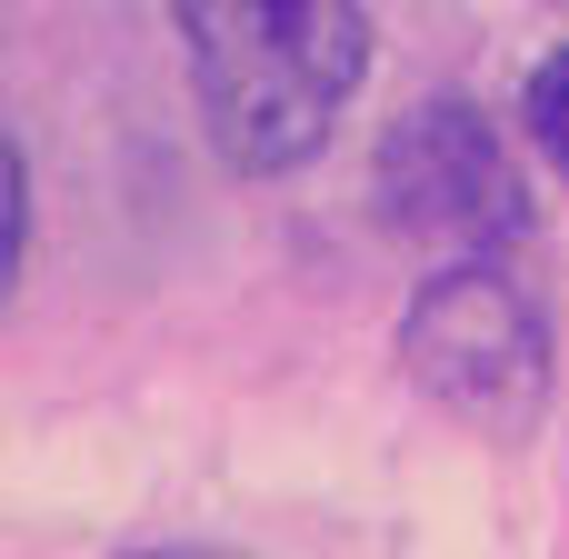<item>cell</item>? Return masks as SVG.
I'll return each mask as SVG.
<instances>
[{
  "label": "cell",
  "instance_id": "1",
  "mask_svg": "<svg viewBox=\"0 0 569 559\" xmlns=\"http://www.w3.org/2000/svg\"><path fill=\"white\" fill-rule=\"evenodd\" d=\"M210 150L250 180L320 160L340 110L370 80V10L360 0H170Z\"/></svg>",
  "mask_w": 569,
  "mask_h": 559
},
{
  "label": "cell",
  "instance_id": "2",
  "mask_svg": "<svg viewBox=\"0 0 569 559\" xmlns=\"http://www.w3.org/2000/svg\"><path fill=\"white\" fill-rule=\"evenodd\" d=\"M400 370L470 440L520 450L550 420V320L500 260H450L400 310Z\"/></svg>",
  "mask_w": 569,
  "mask_h": 559
},
{
  "label": "cell",
  "instance_id": "3",
  "mask_svg": "<svg viewBox=\"0 0 569 559\" xmlns=\"http://www.w3.org/2000/svg\"><path fill=\"white\" fill-rule=\"evenodd\" d=\"M370 190H380V220L400 240L450 250V260H500V250L530 240V180H520L510 140L490 130V110L460 100V90L410 100L380 130Z\"/></svg>",
  "mask_w": 569,
  "mask_h": 559
},
{
  "label": "cell",
  "instance_id": "4",
  "mask_svg": "<svg viewBox=\"0 0 569 559\" xmlns=\"http://www.w3.org/2000/svg\"><path fill=\"white\" fill-rule=\"evenodd\" d=\"M520 130L540 140V160L569 180V40L530 60V80H520Z\"/></svg>",
  "mask_w": 569,
  "mask_h": 559
},
{
  "label": "cell",
  "instance_id": "5",
  "mask_svg": "<svg viewBox=\"0 0 569 559\" xmlns=\"http://www.w3.org/2000/svg\"><path fill=\"white\" fill-rule=\"evenodd\" d=\"M20 250H30V160H20V140L0 130V310H10V290H20Z\"/></svg>",
  "mask_w": 569,
  "mask_h": 559
},
{
  "label": "cell",
  "instance_id": "6",
  "mask_svg": "<svg viewBox=\"0 0 569 559\" xmlns=\"http://www.w3.org/2000/svg\"><path fill=\"white\" fill-rule=\"evenodd\" d=\"M130 559H220V550H130Z\"/></svg>",
  "mask_w": 569,
  "mask_h": 559
}]
</instances>
